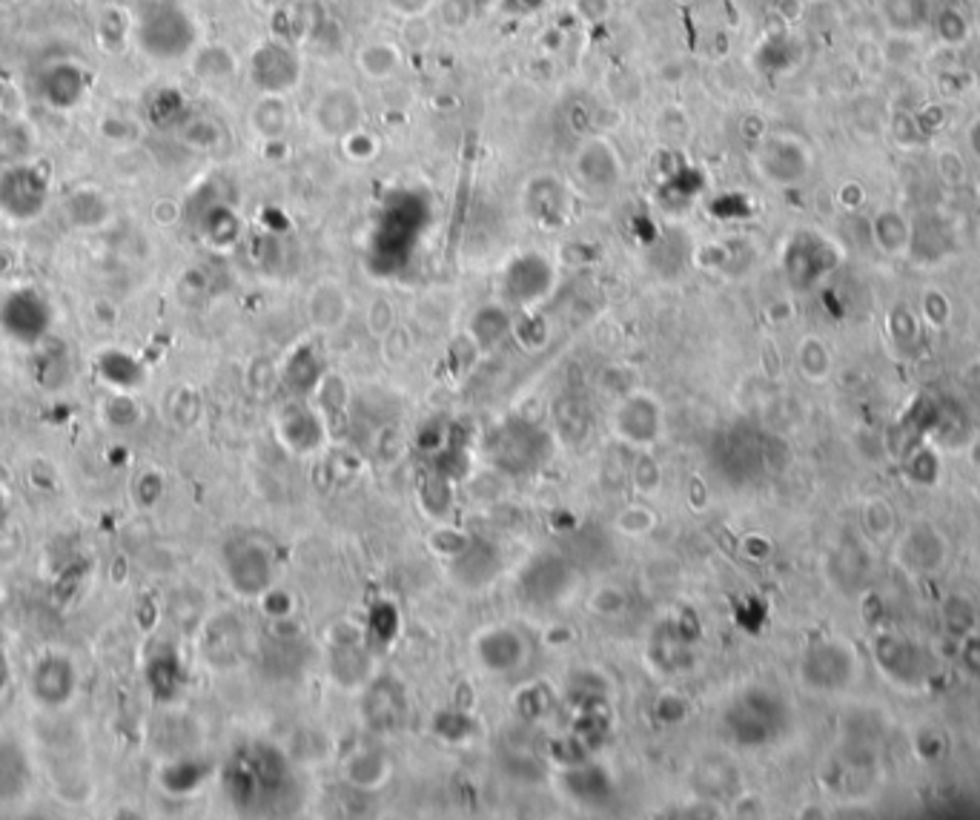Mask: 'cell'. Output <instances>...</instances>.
Returning a JSON list of instances; mask_svg holds the SVG:
<instances>
[{"label": "cell", "instance_id": "obj_21", "mask_svg": "<svg viewBox=\"0 0 980 820\" xmlns=\"http://www.w3.org/2000/svg\"><path fill=\"white\" fill-rule=\"evenodd\" d=\"M385 7L390 9L393 15H399L405 21V17L427 15L436 7V0H385Z\"/></svg>", "mask_w": 980, "mask_h": 820}, {"label": "cell", "instance_id": "obj_16", "mask_svg": "<svg viewBox=\"0 0 980 820\" xmlns=\"http://www.w3.org/2000/svg\"><path fill=\"white\" fill-rule=\"evenodd\" d=\"M24 792V757L12 746H0V800Z\"/></svg>", "mask_w": 980, "mask_h": 820}, {"label": "cell", "instance_id": "obj_27", "mask_svg": "<svg viewBox=\"0 0 980 820\" xmlns=\"http://www.w3.org/2000/svg\"><path fill=\"white\" fill-rule=\"evenodd\" d=\"M680 3H689V0H680Z\"/></svg>", "mask_w": 980, "mask_h": 820}, {"label": "cell", "instance_id": "obj_14", "mask_svg": "<svg viewBox=\"0 0 980 820\" xmlns=\"http://www.w3.org/2000/svg\"><path fill=\"white\" fill-rule=\"evenodd\" d=\"M70 215L72 221L78 224V227H98L107 213H110V207L103 201L95 189H78L75 196L70 198Z\"/></svg>", "mask_w": 980, "mask_h": 820}, {"label": "cell", "instance_id": "obj_25", "mask_svg": "<svg viewBox=\"0 0 980 820\" xmlns=\"http://www.w3.org/2000/svg\"><path fill=\"white\" fill-rule=\"evenodd\" d=\"M969 147L980 156V119L969 126Z\"/></svg>", "mask_w": 980, "mask_h": 820}, {"label": "cell", "instance_id": "obj_2", "mask_svg": "<svg viewBox=\"0 0 980 820\" xmlns=\"http://www.w3.org/2000/svg\"><path fill=\"white\" fill-rule=\"evenodd\" d=\"M49 201V175L40 164L12 161L0 170V213L12 221H35Z\"/></svg>", "mask_w": 980, "mask_h": 820}, {"label": "cell", "instance_id": "obj_24", "mask_svg": "<svg viewBox=\"0 0 980 820\" xmlns=\"http://www.w3.org/2000/svg\"><path fill=\"white\" fill-rule=\"evenodd\" d=\"M777 12H780L783 21L794 24V21H801L803 17V0H780V3H777Z\"/></svg>", "mask_w": 980, "mask_h": 820}, {"label": "cell", "instance_id": "obj_11", "mask_svg": "<svg viewBox=\"0 0 980 820\" xmlns=\"http://www.w3.org/2000/svg\"><path fill=\"white\" fill-rule=\"evenodd\" d=\"M307 313L319 327L324 331H336L338 324H345L347 319V296L345 290L333 282L319 284L313 293H310V301H307Z\"/></svg>", "mask_w": 980, "mask_h": 820}, {"label": "cell", "instance_id": "obj_4", "mask_svg": "<svg viewBox=\"0 0 980 820\" xmlns=\"http://www.w3.org/2000/svg\"><path fill=\"white\" fill-rule=\"evenodd\" d=\"M35 92L49 110H78L80 103L87 101V95L92 92V72L80 61L55 58V61L44 63V70L38 72Z\"/></svg>", "mask_w": 980, "mask_h": 820}, {"label": "cell", "instance_id": "obj_23", "mask_svg": "<svg viewBox=\"0 0 980 820\" xmlns=\"http://www.w3.org/2000/svg\"><path fill=\"white\" fill-rule=\"evenodd\" d=\"M387 324H390V305L379 299L376 305L370 308V327L382 333L387 327Z\"/></svg>", "mask_w": 980, "mask_h": 820}, {"label": "cell", "instance_id": "obj_3", "mask_svg": "<svg viewBox=\"0 0 980 820\" xmlns=\"http://www.w3.org/2000/svg\"><path fill=\"white\" fill-rule=\"evenodd\" d=\"M52 327V308L47 296L32 287L12 290L0 301V333L24 347H38Z\"/></svg>", "mask_w": 980, "mask_h": 820}, {"label": "cell", "instance_id": "obj_8", "mask_svg": "<svg viewBox=\"0 0 980 820\" xmlns=\"http://www.w3.org/2000/svg\"><path fill=\"white\" fill-rule=\"evenodd\" d=\"M880 21L892 35H920L934 17L932 0H878Z\"/></svg>", "mask_w": 980, "mask_h": 820}, {"label": "cell", "instance_id": "obj_28", "mask_svg": "<svg viewBox=\"0 0 980 820\" xmlns=\"http://www.w3.org/2000/svg\"><path fill=\"white\" fill-rule=\"evenodd\" d=\"M0 3H9V0H0Z\"/></svg>", "mask_w": 980, "mask_h": 820}, {"label": "cell", "instance_id": "obj_15", "mask_svg": "<svg viewBox=\"0 0 980 820\" xmlns=\"http://www.w3.org/2000/svg\"><path fill=\"white\" fill-rule=\"evenodd\" d=\"M236 72V55L227 47H204L196 55V75L204 80L230 78Z\"/></svg>", "mask_w": 980, "mask_h": 820}, {"label": "cell", "instance_id": "obj_22", "mask_svg": "<svg viewBox=\"0 0 980 820\" xmlns=\"http://www.w3.org/2000/svg\"><path fill=\"white\" fill-rule=\"evenodd\" d=\"M573 9H576L585 21H603V17L611 12V3H608V0H576Z\"/></svg>", "mask_w": 980, "mask_h": 820}, {"label": "cell", "instance_id": "obj_1", "mask_svg": "<svg viewBox=\"0 0 980 820\" xmlns=\"http://www.w3.org/2000/svg\"><path fill=\"white\" fill-rule=\"evenodd\" d=\"M135 44L152 61H181L196 52L198 26L187 9L158 0L135 17Z\"/></svg>", "mask_w": 980, "mask_h": 820}, {"label": "cell", "instance_id": "obj_26", "mask_svg": "<svg viewBox=\"0 0 980 820\" xmlns=\"http://www.w3.org/2000/svg\"><path fill=\"white\" fill-rule=\"evenodd\" d=\"M3 683H7V660L0 655V688H3Z\"/></svg>", "mask_w": 980, "mask_h": 820}, {"label": "cell", "instance_id": "obj_13", "mask_svg": "<svg viewBox=\"0 0 980 820\" xmlns=\"http://www.w3.org/2000/svg\"><path fill=\"white\" fill-rule=\"evenodd\" d=\"M929 26H932L938 40L946 44V47H960L969 38V21H966V15L957 7L938 9Z\"/></svg>", "mask_w": 980, "mask_h": 820}, {"label": "cell", "instance_id": "obj_17", "mask_svg": "<svg viewBox=\"0 0 980 820\" xmlns=\"http://www.w3.org/2000/svg\"><path fill=\"white\" fill-rule=\"evenodd\" d=\"M436 15L445 29H464L473 21V0H436Z\"/></svg>", "mask_w": 980, "mask_h": 820}, {"label": "cell", "instance_id": "obj_18", "mask_svg": "<svg viewBox=\"0 0 980 820\" xmlns=\"http://www.w3.org/2000/svg\"><path fill=\"white\" fill-rule=\"evenodd\" d=\"M433 35H436V26L427 21V15L419 17H405L401 21V47L410 49H427L433 44Z\"/></svg>", "mask_w": 980, "mask_h": 820}, {"label": "cell", "instance_id": "obj_12", "mask_svg": "<svg viewBox=\"0 0 980 820\" xmlns=\"http://www.w3.org/2000/svg\"><path fill=\"white\" fill-rule=\"evenodd\" d=\"M98 371L101 376L110 382L112 387H119V390H129L141 382V364L135 362L133 356L124 353V350H107L101 353L98 359Z\"/></svg>", "mask_w": 980, "mask_h": 820}, {"label": "cell", "instance_id": "obj_9", "mask_svg": "<svg viewBox=\"0 0 980 820\" xmlns=\"http://www.w3.org/2000/svg\"><path fill=\"white\" fill-rule=\"evenodd\" d=\"M356 63H359V72L364 78L390 80L393 75H399L401 63H405V49H401L399 40H368L356 52Z\"/></svg>", "mask_w": 980, "mask_h": 820}, {"label": "cell", "instance_id": "obj_7", "mask_svg": "<svg viewBox=\"0 0 980 820\" xmlns=\"http://www.w3.org/2000/svg\"><path fill=\"white\" fill-rule=\"evenodd\" d=\"M75 686H78L75 666L61 655H47L32 671V694L40 706H49V709L70 703Z\"/></svg>", "mask_w": 980, "mask_h": 820}, {"label": "cell", "instance_id": "obj_19", "mask_svg": "<svg viewBox=\"0 0 980 820\" xmlns=\"http://www.w3.org/2000/svg\"><path fill=\"white\" fill-rule=\"evenodd\" d=\"M342 147H345L347 158H353V161H370L379 152V141L364 129H356L347 138H342Z\"/></svg>", "mask_w": 980, "mask_h": 820}, {"label": "cell", "instance_id": "obj_10", "mask_svg": "<svg viewBox=\"0 0 980 820\" xmlns=\"http://www.w3.org/2000/svg\"><path fill=\"white\" fill-rule=\"evenodd\" d=\"M252 133L264 141H282L284 133L290 129V107L284 95H261L250 110Z\"/></svg>", "mask_w": 980, "mask_h": 820}, {"label": "cell", "instance_id": "obj_5", "mask_svg": "<svg viewBox=\"0 0 980 820\" xmlns=\"http://www.w3.org/2000/svg\"><path fill=\"white\" fill-rule=\"evenodd\" d=\"M364 121V103L361 95L347 84H330L313 101V126L324 138H347L361 129Z\"/></svg>", "mask_w": 980, "mask_h": 820}, {"label": "cell", "instance_id": "obj_20", "mask_svg": "<svg viewBox=\"0 0 980 820\" xmlns=\"http://www.w3.org/2000/svg\"><path fill=\"white\" fill-rule=\"evenodd\" d=\"M107 419L119 427L133 425V422H138V408L126 396H112V402H107Z\"/></svg>", "mask_w": 980, "mask_h": 820}, {"label": "cell", "instance_id": "obj_6", "mask_svg": "<svg viewBox=\"0 0 980 820\" xmlns=\"http://www.w3.org/2000/svg\"><path fill=\"white\" fill-rule=\"evenodd\" d=\"M250 80L261 95H284L301 80V63L284 40L261 44L250 58Z\"/></svg>", "mask_w": 980, "mask_h": 820}]
</instances>
